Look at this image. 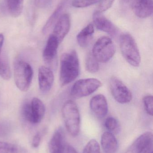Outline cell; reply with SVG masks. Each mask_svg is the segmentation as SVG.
I'll return each instance as SVG.
<instances>
[{
	"instance_id": "1",
	"label": "cell",
	"mask_w": 153,
	"mask_h": 153,
	"mask_svg": "<svg viewBox=\"0 0 153 153\" xmlns=\"http://www.w3.org/2000/svg\"><path fill=\"white\" fill-rule=\"evenodd\" d=\"M60 82L66 85L73 82L80 74V62L76 51L71 50L62 55L60 61Z\"/></svg>"
},
{
	"instance_id": "2",
	"label": "cell",
	"mask_w": 153,
	"mask_h": 153,
	"mask_svg": "<svg viewBox=\"0 0 153 153\" xmlns=\"http://www.w3.org/2000/svg\"><path fill=\"white\" fill-rule=\"evenodd\" d=\"M62 112L67 131L73 137L77 136L80 131L81 116L76 103L72 100L67 101L64 104Z\"/></svg>"
},
{
	"instance_id": "3",
	"label": "cell",
	"mask_w": 153,
	"mask_h": 153,
	"mask_svg": "<svg viewBox=\"0 0 153 153\" xmlns=\"http://www.w3.org/2000/svg\"><path fill=\"white\" fill-rule=\"evenodd\" d=\"M122 55L130 65L138 67L141 62V55L134 39L129 33H124L119 38Z\"/></svg>"
},
{
	"instance_id": "4",
	"label": "cell",
	"mask_w": 153,
	"mask_h": 153,
	"mask_svg": "<svg viewBox=\"0 0 153 153\" xmlns=\"http://www.w3.org/2000/svg\"><path fill=\"white\" fill-rule=\"evenodd\" d=\"M33 70L29 64L23 60H17L14 64V81L22 91H27L30 87L33 77Z\"/></svg>"
},
{
	"instance_id": "5",
	"label": "cell",
	"mask_w": 153,
	"mask_h": 153,
	"mask_svg": "<svg viewBox=\"0 0 153 153\" xmlns=\"http://www.w3.org/2000/svg\"><path fill=\"white\" fill-rule=\"evenodd\" d=\"M116 46L110 38L103 36L100 38L93 46L92 54L99 62L106 63L115 55Z\"/></svg>"
},
{
	"instance_id": "6",
	"label": "cell",
	"mask_w": 153,
	"mask_h": 153,
	"mask_svg": "<svg viewBox=\"0 0 153 153\" xmlns=\"http://www.w3.org/2000/svg\"><path fill=\"white\" fill-rule=\"evenodd\" d=\"M46 108L37 98H33L30 103L26 102L22 108V114L26 120L32 124H38L44 118Z\"/></svg>"
},
{
	"instance_id": "7",
	"label": "cell",
	"mask_w": 153,
	"mask_h": 153,
	"mask_svg": "<svg viewBox=\"0 0 153 153\" xmlns=\"http://www.w3.org/2000/svg\"><path fill=\"white\" fill-rule=\"evenodd\" d=\"M102 85L99 79L94 78L80 79L72 86L71 94L75 98H81L90 95Z\"/></svg>"
},
{
	"instance_id": "8",
	"label": "cell",
	"mask_w": 153,
	"mask_h": 153,
	"mask_svg": "<svg viewBox=\"0 0 153 153\" xmlns=\"http://www.w3.org/2000/svg\"><path fill=\"white\" fill-rule=\"evenodd\" d=\"M110 92L115 100L121 104L130 102L132 94L127 86L117 77L112 76L109 80Z\"/></svg>"
},
{
	"instance_id": "9",
	"label": "cell",
	"mask_w": 153,
	"mask_h": 153,
	"mask_svg": "<svg viewBox=\"0 0 153 153\" xmlns=\"http://www.w3.org/2000/svg\"><path fill=\"white\" fill-rule=\"evenodd\" d=\"M153 143L152 133L145 132L135 141L125 153H150L152 149Z\"/></svg>"
},
{
	"instance_id": "10",
	"label": "cell",
	"mask_w": 153,
	"mask_h": 153,
	"mask_svg": "<svg viewBox=\"0 0 153 153\" xmlns=\"http://www.w3.org/2000/svg\"><path fill=\"white\" fill-rule=\"evenodd\" d=\"M93 23L99 30L106 32L112 36H116L118 33L117 28L107 19L102 13L96 11L93 15Z\"/></svg>"
},
{
	"instance_id": "11",
	"label": "cell",
	"mask_w": 153,
	"mask_h": 153,
	"mask_svg": "<svg viewBox=\"0 0 153 153\" xmlns=\"http://www.w3.org/2000/svg\"><path fill=\"white\" fill-rule=\"evenodd\" d=\"M66 149L64 130L63 128L59 127L55 131L49 142V152L66 153Z\"/></svg>"
},
{
	"instance_id": "12",
	"label": "cell",
	"mask_w": 153,
	"mask_h": 153,
	"mask_svg": "<svg viewBox=\"0 0 153 153\" xmlns=\"http://www.w3.org/2000/svg\"><path fill=\"white\" fill-rule=\"evenodd\" d=\"M71 27L69 15L63 13L53 28L52 35L56 38L59 44L62 42L69 32Z\"/></svg>"
},
{
	"instance_id": "13",
	"label": "cell",
	"mask_w": 153,
	"mask_h": 153,
	"mask_svg": "<svg viewBox=\"0 0 153 153\" xmlns=\"http://www.w3.org/2000/svg\"><path fill=\"white\" fill-rule=\"evenodd\" d=\"M90 108L94 116L98 118L105 117L108 111L107 102L104 95L97 94L93 96L90 101Z\"/></svg>"
},
{
	"instance_id": "14",
	"label": "cell",
	"mask_w": 153,
	"mask_h": 153,
	"mask_svg": "<svg viewBox=\"0 0 153 153\" xmlns=\"http://www.w3.org/2000/svg\"><path fill=\"white\" fill-rule=\"evenodd\" d=\"M38 81L41 91L44 93L49 91L53 86L54 81L52 71L46 66H40L38 70Z\"/></svg>"
},
{
	"instance_id": "15",
	"label": "cell",
	"mask_w": 153,
	"mask_h": 153,
	"mask_svg": "<svg viewBox=\"0 0 153 153\" xmlns=\"http://www.w3.org/2000/svg\"><path fill=\"white\" fill-rule=\"evenodd\" d=\"M70 0H61L52 15L50 16L43 27L42 32L45 35L53 29L55 24L63 14V12L68 5Z\"/></svg>"
},
{
	"instance_id": "16",
	"label": "cell",
	"mask_w": 153,
	"mask_h": 153,
	"mask_svg": "<svg viewBox=\"0 0 153 153\" xmlns=\"http://www.w3.org/2000/svg\"><path fill=\"white\" fill-rule=\"evenodd\" d=\"M59 43L55 37L50 35L43 51V58L48 64H52L56 59Z\"/></svg>"
},
{
	"instance_id": "17",
	"label": "cell",
	"mask_w": 153,
	"mask_h": 153,
	"mask_svg": "<svg viewBox=\"0 0 153 153\" xmlns=\"http://www.w3.org/2000/svg\"><path fill=\"white\" fill-rule=\"evenodd\" d=\"M134 9L135 14L138 18H148L152 14L153 0H135Z\"/></svg>"
},
{
	"instance_id": "18",
	"label": "cell",
	"mask_w": 153,
	"mask_h": 153,
	"mask_svg": "<svg viewBox=\"0 0 153 153\" xmlns=\"http://www.w3.org/2000/svg\"><path fill=\"white\" fill-rule=\"evenodd\" d=\"M101 143L105 153H116L117 151V140L112 133L109 132L103 133L102 135Z\"/></svg>"
},
{
	"instance_id": "19",
	"label": "cell",
	"mask_w": 153,
	"mask_h": 153,
	"mask_svg": "<svg viewBox=\"0 0 153 153\" xmlns=\"http://www.w3.org/2000/svg\"><path fill=\"white\" fill-rule=\"evenodd\" d=\"M94 32V26L92 24H89L83 29L76 36L79 45L81 47H87L92 39Z\"/></svg>"
},
{
	"instance_id": "20",
	"label": "cell",
	"mask_w": 153,
	"mask_h": 153,
	"mask_svg": "<svg viewBox=\"0 0 153 153\" xmlns=\"http://www.w3.org/2000/svg\"><path fill=\"white\" fill-rule=\"evenodd\" d=\"M24 0H5L6 5L10 14L12 17H19L22 11Z\"/></svg>"
},
{
	"instance_id": "21",
	"label": "cell",
	"mask_w": 153,
	"mask_h": 153,
	"mask_svg": "<svg viewBox=\"0 0 153 153\" xmlns=\"http://www.w3.org/2000/svg\"><path fill=\"white\" fill-rule=\"evenodd\" d=\"M11 76L10 67L7 55L1 53L0 56V76L4 80H8Z\"/></svg>"
},
{
	"instance_id": "22",
	"label": "cell",
	"mask_w": 153,
	"mask_h": 153,
	"mask_svg": "<svg viewBox=\"0 0 153 153\" xmlns=\"http://www.w3.org/2000/svg\"><path fill=\"white\" fill-rule=\"evenodd\" d=\"M85 68L86 70L91 73H96L99 70V62L95 59L92 53L89 54L86 57Z\"/></svg>"
},
{
	"instance_id": "23",
	"label": "cell",
	"mask_w": 153,
	"mask_h": 153,
	"mask_svg": "<svg viewBox=\"0 0 153 153\" xmlns=\"http://www.w3.org/2000/svg\"><path fill=\"white\" fill-rule=\"evenodd\" d=\"M105 127L108 132L112 134H116L120 130V125L116 119L113 117H109L105 121Z\"/></svg>"
},
{
	"instance_id": "24",
	"label": "cell",
	"mask_w": 153,
	"mask_h": 153,
	"mask_svg": "<svg viewBox=\"0 0 153 153\" xmlns=\"http://www.w3.org/2000/svg\"><path fill=\"white\" fill-rule=\"evenodd\" d=\"M0 153H22V150L16 145L0 142Z\"/></svg>"
},
{
	"instance_id": "25",
	"label": "cell",
	"mask_w": 153,
	"mask_h": 153,
	"mask_svg": "<svg viewBox=\"0 0 153 153\" xmlns=\"http://www.w3.org/2000/svg\"><path fill=\"white\" fill-rule=\"evenodd\" d=\"M83 153H100V147L97 140L92 139L84 147Z\"/></svg>"
},
{
	"instance_id": "26",
	"label": "cell",
	"mask_w": 153,
	"mask_h": 153,
	"mask_svg": "<svg viewBox=\"0 0 153 153\" xmlns=\"http://www.w3.org/2000/svg\"><path fill=\"white\" fill-rule=\"evenodd\" d=\"M102 0H73L72 5L75 8L89 7L101 1Z\"/></svg>"
},
{
	"instance_id": "27",
	"label": "cell",
	"mask_w": 153,
	"mask_h": 153,
	"mask_svg": "<svg viewBox=\"0 0 153 153\" xmlns=\"http://www.w3.org/2000/svg\"><path fill=\"white\" fill-rule=\"evenodd\" d=\"M144 107L146 113L150 116H153V97L152 95H148L144 97Z\"/></svg>"
},
{
	"instance_id": "28",
	"label": "cell",
	"mask_w": 153,
	"mask_h": 153,
	"mask_svg": "<svg viewBox=\"0 0 153 153\" xmlns=\"http://www.w3.org/2000/svg\"><path fill=\"white\" fill-rule=\"evenodd\" d=\"M115 0H102L99 5L98 11L102 13L106 11L110 8Z\"/></svg>"
},
{
	"instance_id": "29",
	"label": "cell",
	"mask_w": 153,
	"mask_h": 153,
	"mask_svg": "<svg viewBox=\"0 0 153 153\" xmlns=\"http://www.w3.org/2000/svg\"><path fill=\"white\" fill-rule=\"evenodd\" d=\"M42 133L41 132H37L34 136L32 142V146L34 148H37L39 146L42 137Z\"/></svg>"
},
{
	"instance_id": "30",
	"label": "cell",
	"mask_w": 153,
	"mask_h": 153,
	"mask_svg": "<svg viewBox=\"0 0 153 153\" xmlns=\"http://www.w3.org/2000/svg\"><path fill=\"white\" fill-rule=\"evenodd\" d=\"M53 0H35L36 6L39 8H46L49 6Z\"/></svg>"
},
{
	"instance_id": "31",
	"label": "cell",
	"mask_w": 153,
	"mask_h": 153,
	"mask_svg": "<svg viewBox=\"0 0 153 153\" xmlns=\"http://www.w3.org/2000/svg\"><path fill=\"white\" fill-rule=\"evenodd\" d=\"M66 153H78L75 149L71 146H68L66 149Z\"/></svg>"
},
{
	"instance_id": "32",
	"label": "cell",
	"mask_w": 153,
	"mask_h": 153,
	"mask_svg": "<svg viewBox=\"0 0 153 153\" xmlns=\"http://www.w3.org/2000/svg\"><path fill=\"white\" fill-rule=\"evenodd\" d=\"M4 41V37L3 35L2 34H0V56L2 53V48L3 45Z\"/></svg>"
},
{
	"instance_id": "33",
	"label": "cell",
	"mask_w": 153,
	"mask_h": 153,
	"mask_svg": "<svg viewBox=\"0 0 153 153\" xmlns=\"http://www.w3.org/2000/svg\"><path fill=\"white\" fill-rule=\"evenodd\" d=\"M132 0H123V1L125 3H128L130 2Z\"/></svg>"
},
{
	"instance_id": "34",
	"label": "cell",
	"mask_w": 153,
	"mask_h": 153,
	"mask_svg": "<svg viewBox=\"0 0 153 153\" xmlns=\"http://www.w3.org/2000/svg\"><path fill=\"white\" fill-rule=\"evenodd\" d=\"M150 153H153L152 151V152H150Z\"/></svg>"
}]
</instances>
